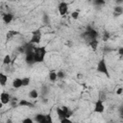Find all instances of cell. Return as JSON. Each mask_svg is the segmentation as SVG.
Instances as JSON below:
<instances>
[{"instance_id":"obj_30","label":"cell","mask_w":123,"mask_h":123,"mask_svg":"<svg viewBox=\"0 0 123 123\" xmlns=\"http://www.w3.org/2000/svg\"><path fill=\"white\" fill-rule=\"evenodd\" d=\"M109 38H110V34H109L107 31H105V32H104V35H103V40H104V41H107Z\"/></svg>"},{"instance_id":"obj_17","label":"cell","mask_w":123,"mask_h":123,"mask_svg":"<svg viewBox=\"0 0 123 123\" xmlns=\"http://www.w3.org/2000/svg\"><path fill=\"white\" fill-rule=\"evenodd\" d=\"M62 109L63 111L65 112V114H66V118H70V117L72 116L73 111H72V110H70L68 107H66V106H62Z\"/></svg>"},{"instance_id":"obj_29","label":"cell","mask_w":123,"mask_h":123,"mask_svg":"<svg viewBox=\"0 0 123 123\" xmlns=\"http://www.w3.org/2000/svg\"><path fill=\"white\" fill-rule=\"evenodd\" d=\"M21 123H34V120L30 117H26L21 121Z\"/></svg>"},{"instance_id":"obj_4","label":"cell","mask_w":123,"mask_h":123,"mask_svg":"<svg viewBox=\"0 0 123 123\" xmlns=\"http://www.w3.org/2000/svg\"><path fill=\"white\" fill-rule=\"evenodd\" d=\"M104 111H105V106H104L103 100L98 99V100L95 102L93 111H94V112H96V113H103V112H104Z\"/></svg>"},{"instance_id":"obj_8","label":"cell","mask_w":123,"mask_h":123,"mask_svg":"<svg viewBox=\"0 0 123 123\" xmlns=\"http://www.w3.org/2000/svg\"><path fill=\"white\" fill-rule=\"evenodd\" d=\"M2 19H3V21H4L6 24H9V23H11V22L12 21V19H13V14H12V12H6V13L3 14Z\"/></svg>"},{"instance_id":"obj_37","label":"cell","mask_w":123,"mask_h":123,"mask_svg":"<svg viewBox=\"0 0 123 123\" xmlns=\"http://www.w3.org/2000/svg\"><path fill=\"white\" fill-rule=\"evenodd\" d=\"M6 123H12V121L11 119H8V120L6 121Z\"/></svg>"},{"instance_id":"obj_9","label":"cell","mask_w":123,"mask_h":123,"mask_svg":"<svg viewBox=\"0 0 123 123\" xmlns=\"http://www.w3.org/2000/svg\"><path fill=\"white\" fill-rule=\"evenodd\" d=\"M40 41H41V35H32L29 42L32 44H39Z\"/></svg>"},{"instance_id":"obj_21","label":"cell","mask_w":123,"mask_h":123,"mask_svg":"<svg viewBox=\"0 0 123 123\" xmlns=\"http://www.w3.org/2000/svg\"><path fill=\"white\" fill-rule=\"evenodd\" d=\"M31 83L30 77H23L22 78V86H28Z\"/></svg>"},{"instance_id":"obj_32","label":"cell","mask_w":123,"mask_h":123,"mask_svg":"<svg viewBox=\"0 0 123 123\" xmlns=\"http://www.w3.org/2000/svg\"><path fill=\"white\" fill-rule=\"evenodd\" d=\"M32 35H41V31L39 29H37V30H34L31 32Z\"/></svg>"},{"instance_id":"obj_18","label":"cell","mask_w":123,"mask_h":123,"mask_svg":"<svg viewBox=\"0 0 123 123\" xmlns=\"http://www.w3.org/2000/svg\"><path fill=\"white\" fill-rule=\"evenodd\" d=\"M57 79H58V74H57V72L56 71H50V73H49V80L51 81V82H56L57 81Z\"/></svg>"},{"instance_id":"obj_20","label":"cell","mask_w":123,"mask_h":123,"mask_svg":"<svg viewBox=\"0 0 123 123\" xmlns=\"http://www.w3.org/2000/svg\"><path fill=\"white\" fill-rule=\"evenodd\" d=\"M11 62H12V58H11V56H10L9 54H7V55L4 57V59H3V64H4V65L10 64Z\"/></svg>"},{"instance_id":"obj_35","label":"cell","mask_w":123,"mask_h":123,"mask_svg":"<svg viewBox=\"0 0 123 123\" xmlns=\"http://www.w3.org/2000/svg\"><path fill=\"white\" fill-rule=\"evenodd\" d=\"M11 105H12V108H14V107H17L18 106V104L16 103V101H14V100H12L11 101Z\"/></svg>"},{"instance_id":"obj_36","label":"cell","mask_w":123,"mask_h":123,"mask_svg":"<svg viewBox=\"0 0 123 123\" xmlns=\"http://www.w3.org/2000/svg\"><path fill=\"white\" fill-rule=\"evenodd\" d=\"M122 92H123V88H122V87L117 88V90H116V94H117V95H120Z\"/></svg>"},{"instance_id":"obj_11","label":"cell","mask_w":123,"mask_h":123,"mask_svg":"<svg viewBox=\"0 0 123 123\" xmlns=\"http://www.w3.org/2000/svg\"><path fill=\"white\" fill-rule=\"evenodd\" d=\"M56 111H57V115H58V117H59L60 120L63 119V118H66V114L63 111V110L62 109V107H58L56 109Z\"/></svg>"},{"instance_id":"obj_5","label":"cell","mask_w":123,"mask_h":123,"mask_svg":"<svg viewBox=\"0 0 123 123\" xmlns=\"http://www.w3.org/2000/svg\"><path fill=\"white\" fill-rule=\"evenodd\" d=\"M58 11L61 15L66 14V12L68 11V4L66 2H60L58 5Z\"/></svg>"},{"instance_id":"obj_33","label":"cell","mask_w":123,"mask_h":123,"mask_svg":"<svg viewBox=\"0 0 123 123\" xmlns=\"http://www.w3.org/2000/svg\"><path fill=\"white\" fill-rule=\"evenodd\" d=\"M118 55H119L121 58H123V47H120V48L118 49Z\"/></svg>"},{"instance_id":"obj_16","label":"cell","mask_w":123,"mask_h":123,"mask_svg":"<svg viewBox=\"0 0 123 123\" xmlns=\"http://www.w3.org/2000/svg\"><path fill=\"white\" fill-rule=\"evenodd\" d=\"M18 106L19 107H34V105L31 102H29L28 100H24V99L18 102Z\"/></svg>"},{"instance_id":"obj_13","label":"cell","mask_w":123,"mask_h":123,"mask_svg":"<svg viewBox=\"0 0 123 123\" xmlns=\"http://www.w3.org/2000/svg\"><path fill=\"white\" fill-rule=\"evenodd\" d=\"M123 13V7L122 6H115L113 8V15L114 16H119Z\"/></svg>"},{"instance_id":"obj_22","label":"cell","mask_w":123,"mask_h":123,"mask_svg":"<svg viewBox=\"0 0 123 123\" xmlns=\"http://www.w3.org/2000/svg\"><path fill=\"white\" fill-rule=\"evenodd\" d=\"M93 5L94 6H97V7H101V6H103V5H105V1L104 0H94L93 2Z\"/></svg>"},{"instance_id":"obj_19","label":"cell","mask_w":123,"mask_h":123,"mask_svg":"<svg viewBox=\"0 0 123 123\" xmlns=\"http://www.w3.org/2000/svg\"><path fill=\"white\" fill-rule=\"evenodd\" d=\"M88 44H89V46H90L93 50H96V49H97V47H98L99 41H98V39H94V40L89 41V42H88Z\"/></svg>"},{"instance_id":"obj_1","label":"cell","mask_w":123,"mask_h":123,"mask_svg":"<svg viewBox=\"0 0 123 123\" xmlns=\"http://www.w3.org/2000/svg\"><path fill=\"white\" fill-rule=\"evenodd\" d=\"M47 50L44 46H38L35 48L34 55H35V62H42L46 56Z\"/></svg>"},{"instance_id":"obj_31","label":"cell","mask_w":123,"mask_h":123,"mask_svg":"<svg viewBox=\"0 0 123 123\" xmlns=\"http://www.w3.org/2000/svg\"><path fill=\"white\" fill-rule=\"evenodd\" d=\"M60 121H61V123H73L70 118H63V119H62Z\"/></svg>"},{"instance_id":"obj_6","label":"cell","mask_w":123,"mask_h":123,"mask_svg":"<svg viewBox=\"0 0 123 123\" xmlns=\"http://www.w3.org/2000/svg\"><path fill=\"white\" fill-rule=\"evenodd\" d=\"M12 101V98H11V95L6 92V91H3L1 94H0V102L3 104V105H7L9 103H11Z\"/></svg>"},{"instance_id":"obj_10","label":"cell","mask_w":123,"mask_h":123,"mask_svg":"<svg viewBox=\"0 0 123 123\" xmlns=\"http://www.w3.org/2000/svg\"><path fill=\"white\" fill-rule=\"evenodd\" d=\"M12 86L13 88H19L22 86V79L20 78H15L13 79L12 83Z\"/></svg>"},{"instance_id":"obj_27","label":"cell","mask_w":123,"mask_h":123,"mask_svg":"<svg viewBox=\"0 0 123 123\" xmlns=\"http://www.w3.org/2000/svg\"><path fill=\"white\" fill-rule=\"evenodd\" d=\"M15 35H17V32H14V31H12V30H11V31H9V33L7 34V37L10 38V37H13V36H15Z\"/></svg>"},{"instance_id":"obj_15","label":"cell","mask_w":123,"mask_h":123,"mask_svg":"<svg viewBox=\"0 0 123 123\" xmlns=\"http://www.w3.org/2000/svg\"><path fill=\"white\" fill-rule=\"evenodd\" d=\"M7 82H8V76L6 74H4L3 72H1L0 73V85L2 86H5Z\"/></svg>"},{"instance_id":"obj_3","label":"cell","mask_w":123,"mask_h":123,"mask_svg":"<svg viewBox=\"0 0 123 123\" xmlns=\"http://www.w3.org/2000/svg\"><path fill=\"white\" fill-rule=\"evenodd\" d=\"M96 70H97V72L102 73V74L106 75L108 78H110V72H109L108 65H107V62H106L105 59H101V60L98 62V63H97V67H96Z\"/></svg>"},{"instance_id":"obj_14","label":"cell","mask_w":123,"mask_h":123,"mask_svg":"<svg viewBox=\"0 0 123 123\" xmlns=\"http://www.w3.org/2000/svg\"><path fill=\"white\" fill-rule=\"evenodd\" d=\"M28 96H29V98H31V99H37V98H38L39 93H38V91H37V89H31V90L29 91Z\"/></svg>"},{"instance_id":"obj_38","label":"cell","mask_w":123,"mask_h":123,"mask_svg":"<svg viewBox=\"0 0 123 123\" xmlns=\"http://www.w3.org/2000/svg\"><path fill=\"white\" fill-rule=\"evenodd\" d=\"M42 102H43V103H47V102H48V100H47V99H45V98H44V99H43V101H42Z\"/></svg>"},{"instance_id":"obj_23","label":"cell","mask_w":123,"mask_h":123,"mask_svg":"<svg viewBox=\"0 0 123 123\" xmlns=\"http://www.w3.org/2000/svg\"><path fill=\"white\" fill-rule=\"evenodd\" d=\"M42 21H43L44 24H49L50 19H49V15L47 13H43V15H42Z\"/></svg>"},{"instance_id":"obj_7","label":"cell","mask_w":123,"mask_h":123,"mask_svg":"<svg viewBox=\"0 0 123 123\" xmlns=\"http://www.w3.org/2000/svg\"><path fill=\"white\" fill-rule=\"evenodd\" d=\"M25 62L28 65H32L35 62V55H34V52H28L25 54Z\"/></svg>"},{"instance_id":"obj_34","label":"cell","mask_w":123,"mask_h":123,"mask_svg":"<svg viewBox=\"0 0 123 123\" xmlns=\"http://www.w3.org/2000/svg\"><path fill=\"white\" fill-rule=\"evenodd\" d=\"M119 115L121 118H123V105L119 108Z\"/></svg>"},{"instance_id":"obj_12","label":"cell","mask_w":123,"mask_h":123,"mask_svg":"<svg viewBox=\"0 0 123 123\" xmlns=\"http://www.w3.org/2000/svg\"><path fill=\"white\" fill-rule=\"evenodd\" d=\"M35 121L37 123H45V114H43V113H37L35 116Z\"/></svg>"},{"instance_id":"obj_2","label":"cell","mask_w":123,"mask_h":123,"mask_svg":"<svg viewBox=\"0 0 123 123\" xmlns=\"http://www.w3.org/2000/svg\"><path fill=\"white\" fill-rule=\"evenodd\" d=\"M83 37H85L86 39H89V41H91V40L97 39V37H98V32L95 29H93L92 27L87 26L86 28V31L83 33Z\"/></svg>"},{"instance_id":"obj_26","label":"cell","mask_w":123,"mask_h":123,"mask_svg":"<svg viewBox=\"0 0 123 123\" xmlns=\"http://www.w3.org/2000/svg\"><path fill=\"white\" fill-rule=\"evenodd\" d=\"M57 74H58V79H63V78L65 77V73H64L63 71H62V70L58 71Z\"/></svg>"},{"instance_id":"obj_24","label":"cell","mask_w":123,"mask_h":123,"mask_svg":"<svg viewBox=\"0 0 123 123\" xmlns=\"http://www.w3.org/2000/svg\"><path fill=\"white\" fill-rule=\"evenodd\" d=\"M45 123H53V118H52L51 113L45 114Z\"/></svg>"},{"instance_id":"obj_25","label":"cell","mask_w":123,"mask_h":123,"mask_svg":"<svg viewBox=\"0 0 123 123\" xmlns=\"http://www.w3.org/2000/svg\"><path fill=\"white\" fill-rule=\"evenodd\" d=\"M79 15H80L79 11H74V12H71V17H72L73 19H78V18H79Z\"/></svg>"},{"instance_id":"obj_28","label":"cell","mask_w":123,"mask_h":123,"mask_svg":"<svg viewBox=\"0 0 123 123\" xmlns=\"http://www.w3.org/2000/svg\"><path fill=\"white\" fill-rule=\"evenodd\" d=\"M16 50H17V52L20 53V54H25V48H24L23 45H22V46H18V47L16 48Z\"/></svg>"}]
</instances>
